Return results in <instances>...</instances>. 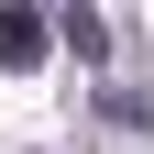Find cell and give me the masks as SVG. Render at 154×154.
<instances>
[{"instance_id": "1", "label": "cell", "mask_w": 154, "mask_h": 154, "mask_svg": "<svg viewBox=\"0 0 154 154\" xmlns=\"http://www.w3.org/2000/svg\"><path fill=\"white\" fill-rule=\"evenodd\" d=\"M44 55H55V22L33 11V0H0V66H11V77H33Z\"/></svg>"}, {"instance_id": "2", "label": "cell", "mask_w": 154, "mask_h": 154, "mask_svg": "<svg viewBox=\"0 0 154 154\" xmlns=\"http://www.w3.org/2000/svg\"><path fill=\"white\" fill-rule=\"evenodd\" d=\"M55 44H66V55H110V33H99L88 0H55Z\"/></svg>"}]
</instances>
